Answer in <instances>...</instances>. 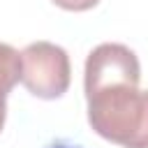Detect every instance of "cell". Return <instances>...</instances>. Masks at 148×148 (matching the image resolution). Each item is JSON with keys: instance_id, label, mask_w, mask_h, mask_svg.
Returning a JSON list of instances; mask_svg holds the SVG:
<instances>
[{"instance_id": "6da1fadb", "label": "cell", "mask_w": 148, "mask_h": 148, "mask_svg": "<svg viewBox=\"0 0 148 148\" xmlns=\"http://www.w3.org/2000/svg\"><path fill=\"white\" fill-rule=\"evenodd\" d=\"M95 134L120 148H148V90L118 83L86 95Z\"/></svg>"}, {"instance_id": "7a4b0ae2", "label": "cell", "mask_w": 148, "mask_h": 148, "mask_svg": "<svg viewBox=\"0 0 148 148\" xmlns=\"http://www.w3.org/2000/svg\"><path fill=\"white\" fill-rule=\"evenodd\" d=\"M72 81L69 56L53 42H32L21 51V83L39 99H58Z\"/></svg>"}, {"instance_id": "3957f363", "label": "cell", "mask_w": 148, "mask_h": 148, "mask_svg": "<svg viewBox=\"0 0 148 148\" xmlns=\"http://www.w3.org/2000/svg\"><path fill=\"white\" fill-rule=\"evenodd\" d=\"M139 81H141L139 58L125 44L104 42L95 46L86 58V69H83L86 95L109 88V86H118V83L139 86Z\"/></svg>"}, {"instance_id": "277c9868", "label": "cell", "mask_w": 148, "mask_h": 148, "mask_svg": "<svg viewBox=\"0 0 148 148\" xmlns=\"http://www.w3.org/2000/svg\"><path fill=\"white\" fill-rule=\"evenodd\" d=\"M18 81H21V53L14 46L0 42V132L7 118V95Z\"/></svg>"}, {"instance_id": "5b68a950", "label": "cell", "mask_w": 148, "mask_h": 148, "mask_svg": "<svg viewBox=\"0 0 148 148\" xmlns=\"http://www.w3.org/2000/svg\"><path fill=\"white\" fill-rule=\"evenodd\" d=\"M51 2L67 12H88L99 5V0H51Z\"/></svg>"}, {"instance_id": "8992f818", "label": "cell", "mask_w": 148, "mask_h": 148, "mask_svg": "<svg viewBox=\"0 0 148 148\" xmlns=\"http://www.w3.org/2000/svg\"><path fill=\"white\" fill-rule=\"evenodd\" d=\"M46 148H81V146H69V143H51Z\"/></svg>"}]
</instances>
